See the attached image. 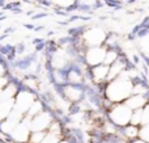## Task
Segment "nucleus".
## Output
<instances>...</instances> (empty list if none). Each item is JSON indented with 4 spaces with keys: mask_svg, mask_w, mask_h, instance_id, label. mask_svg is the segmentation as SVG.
Here are the masks:
<instances>
[{
    "mask_svg": "<svg viewBox=\"0 0 149 143\" xmlns=\"http://www.w3.org/2000/svg\"><path fill=\"white\" fill-rule=\"evenodd\" d=\"M131 83L128 80H124V79H120V80H116L114 83L110 84L107 89V95L111 100H123L126 99L127 96L131 92Z\"/></svg>",
    "mask_w": 149,
    "mask_h": 143,
    "instance_id": "f257e3e1",
    "label": "nucleus"
},
{
    "mask_svg": "<svg viewBox=\"0 0 149 143\" xmlns=\"http://www.w3.org/2000/svg\"><path fill=\"white\" fill-rule=\"evenodd\" d=\"M111 118H113V121L115 123H118V125H124V123H127L130 121V118H131V112H130L128 107L120 105V107H116L115 109L113 110Z\"/></svg>",
    "mask_w": 149,
    "mask_h": 143,
    "instance_id": "f03ea898",
    "label": "nucleus"
},
{
    "mask_svg": "<svg viewBox=\"0 0 149 143\" xmlns=\"http://www.w3.org/2000/svg\"><path fill=\"white\" fill-rule=\"evenodd\" d=\"M106 51L103 49H92L88 53V62L92 64H98L101 62H105Z\"/></svg>",
    "mask_w": 149,
    "mask_h": 143,
    "instance_id": "7ed1b4c3",
    "label": "nucleus"
},
{
    "mask_svg": "<svg viewBox=\"0 0 149 143\" xmlns=\"http://www.w3.org/2000/svg\"><path fill=\"white\" fill-rule=\"evenodd\" d=\"M85 38H86V41L89 42V43L97 45V43H101V42L103 41V38H105V33H103L101 29H92V30H89L86 33Z\"/></svg>",
    "mask_w": 149,
    "mask_h": 143,
    "instance_id": "20e7f679",
    "label": "nucleus"
},
{
    "mask_svg": "<svg viewBox=\"0 0 149 143\" xmlns=\"http://www.w3.org/2000/svg\"><path fill=\"white\" fill-rule=\"evenodd\" d=\"M31 102H33V96L30 93H21L18 96V101H17V108L21 110H25L28 108H31Z\"/></svg>",
    "mask_w": 149,
    "mask_h": 143,
    "instance_id": "39448f33",
    "label": "nucleus"
},
{
    "mask_svg": "<svg viewBox=\"0 0 149 143\" xmlns=\"http://www.w3.org/2000/svg\"><path fill=\"white\" fill-rule=\"evenodd\" d=\"M49 122H50L49 116L47 114H39L38 117L33 121V129L34 130H42Z\"/></svg>",
    "mask_w": 149,
    "mask_h": 143,
    "instance_id": "423d86ee",
    "label": "nucleus"
},
{
    "mask_svg": "<svg viewBox=\"0 0 149 143\" xmlns=\"http://www.w3.org/2000/svg\"><path fill=\"white\" fill-rule=\"evenodd\" d=\"M144 102H145L144 97L140 96V95H137V96H135V97H132V99H130L128 102H127V105H128L130 108H139V107H141Z\"/></svg>",
    "mask_w": 149,
    "mask_h": 143,
    "instance_id": "0eeeda50",
    "label": "nucleus"
},
{
    "mask_svg": "<svg viewBox=\"0 0 149 143\" xmlns=\"http://www.w3.org/2000/svg\"><path fill=\"white\" fill-rule=\"evenodd\" d=\"M26 134H28V128L25 125H20L15 131V138L17 141H24L26 138Z\"/></svg>",
    "mask_w": 149,
    "mask_h": 143,
    "instance_id": "6e6552de",
    "label": "nucleus"
},
{
    "mask_svg": "<svg viewBox=\"0 0 149 143\" xmlns=\"http://www.w3.org/2000/svg\"><path fill=\"white\" fill-rule=\"evenodd\" d=\"M10 109H12V100L8 99L7 101H4L1 104V116L3 117L10 114Z\"/></svg>",
    "mask_w": 149,
    "mask_h": 143,
    "instance_id": "1a4fd4ad",
    "label": "nucleus"
},
{
    "mask_svg": "<svg viewBox=\"0 0 149 143\" xmlns=\"http://www.w3.org/2000/svg\"><path fill=\"white\" fill-rule=\"evenodd\" d=\"M107 75V67H97L94 70V78L97 80H102Z\"/></svg>",
    "mask_w": 149,
    "mask_h": 143,
    "instance_id": "9d476101",
    "label": "nucleus"
},
{
    "mask_svg": "<svg viewBox=\"0 0 149 143\" xmlns=\"http://www.w3.org/2000/svg\"><path fill=\"white\" fill-rule=\"evenodd\" d=\"M65 92H67V95L71 97L72 100H77V99H80V91H77V89H73L72 87H70V88H67L65 89Z\"/></svg>",
    "mask_w": 149,
    "mask_h": 143,
    "instance_id": "9b49d317",
    "label": "nucleus"
},
{
    "mask_svg": "<svg viewBox=\"0 0 149 143\" xmlns=\"http://www.w3.org/2000/svg\"><path fill=\"white\" fill-rule=\"evenodd\" d=\"M122 68H123V64H122V63H119V62H115V64H114L113 68H111L110 78H114V75L119 74V71H122Z\"/></svg>",
    "mask_w": 149,
    "mask_h": 143,
    "instance_id": "f8f14e48",
    "label": "nucleus"
},
{
    "mask_svg": "<svg viewBox=\"0 0 149 143\" xmlns=\"http://www.w3.org/2000/svg\"><path fill=\"white\" fill-rule=\"evenodd\" d=\"M39 109H41L39 102H34V104L31 105V108H30V116H36L37 113L39 112Z\"/></svg>",
    "mask_w": 149,
    "mask_h": 143,
    "instance_id": "ddd939ff",
    "label": "nucleus"
},
{
    "mask_svg": "<svg viewBox=\"0 0 149 143\" xmlns=\"http://www.w3.org/2000/svg\"><path fill=\"white\" fill-rule=\"evenodd\" d=\"M115 58H116V54H115V53H109V54H106L105 63H111V62H115Z\"/></svg>",
    "mask_w": 149,
    "mask_h": 143,
    "instance_id": "4468645a",
    "label": "nucleus"
},
{
    "mask_svg": "<svg viewBox=\"0 0 149 143\" xmlns=\"http://www.w3.org/2000/svg\"><path fill=\"white\" fill-rule=\"evenodd\" d=\"M55 142H56V135L55 134H49V137H46L42 141V143H55Z\"/></svg>",
    "mask_w": 149,
    "mask_h": 143,
    "instance_id": "2eb2a0df",
    "label": "nucleus"
},
{
    "mask_svg": "<svg viewBox=\"0 0 149 143\" xmlns=\"http://www.w3.org/2000/svg\"><path fill=\"white\" fill-rule=\"evenodd\" d=\"M143 120V113L141 112H137V113H135V116L132 117V122L134 123H137V122H140V121Z\"/></svg>",
    "mask_w": 149,
    "mask_h": 143,
    "instance_id": "dca6fc26",
    "label": "nucleus"
},
{
    "mask_svg": "<svg viewBox=\"0 0 149 143\" xmlns=\"http://www.w3.org/2000/svg\"><path fill=\"white\" fill-rule=\"evenodd\" d=\"M141 138L149 141V125L147 126V128H144V129L141 130Z\"/></svg>",
    "mask_w": 149,
    "mask_h": 143,
    "instance_id": "f3484780",
    "label": "nucleus"
},
{
    "mask_svg": "<svg viewBox=\"0 0 149 143\" xmlns=\"http://www.w3.org/2000/svg\"><path fill=\"white\" fill-rule=\"evenodd\" d=\"M143 122H149V105L145 108L144 113H143Z\"/></svg>",
    "mask_w": 149,
    "mask_h": 143,
    "instance_id": "a211bd4d",
    "label": "nucleus"
},
{
    "mask_svg": "<svg viewBox=\"0 0 149 143\" xmlns=\"http://www.w3.org/2000/svg\"><path fill=\"white\" fill-rule=\"evenodd\" d=\"M127 133H128V137H135L137 134L136 128H128L127 129Z\"/></svg>",
    "mask_w": 149,
    "mask_h": 143,
    "instance_id": "6ab92c4d",
    "label": "nucleus"
},
{
    "mask_svg": "<svg viewBox=\"0 0 149 143\" xmlns=\"http://www.w3.org/2000/svg\"><path fill=\"white\" fill-rule=\"evenodd\" d=\"M71 80H73V81H79V80H80V78L76 75V74H72V75H71Z\"/></svg>",
    "mask_w": 149,
    "mask_h": 143,
    "instance_id": "aec40b11",
    "label": "nucleus"
},
{
    "mask_svg": "<svg viewBox=\"0 0 149 143\" xmlns=\"http://www.w3.org/2000/svg\"><path fill=\"white\" fill-rule=\"evenodd\" d=\"M137 143H144V142H137Z\"/></svg>",
    "mask_w": 149,
    "mask_h": 143,
    "instance_id": "412c9836",
    "label": "nucleus"
}]
</instances>
